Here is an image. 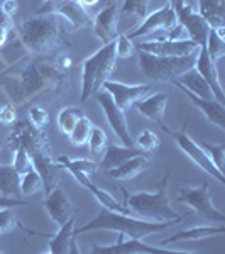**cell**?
<instances>
[{
  "label": "cell",
  "mask_w": 225,
  "mask_h": 254,
  "mask_svg": "<svg viewBox=\"0 0 225 254\" xmlns=\"http://www.w3.org/2000/svg\"><path fill=\"white\" fill-rule=\"evenodd\" d=\"M19 220L15 217L12 207H2L0 208V231L3 232H12L15 227H19Z\"/></svg>",
  "instance_id": "obj_37"
},
{
  "label": "cell",
  "mask_w": 225,
  "mask_h": 254,
  "mask_svg": "<svg viewBox=\"0 0 225 254\" xmlns=\"http://www.w3.org/2000/svg\"><path fill=\"white\" fill-rule=\"evenodd\" d=\"M12 166L17 170L19 175L26 173L27 170H31L32 168V161H31V156L29 153H27V149L24 146H17V149H15V156H14V163H12Z\"/></svg>",
  "instance_id": "obj_36"
},
{
  "label": "cell",
  "mask_w": 225,
  "mask_h": 254,
  "mask_svg": "<svg viewBox=\"0 0 225 254\" xmlns=\"http://www.w3.org/2000/svg\"><path fill=\"white\" fill-rule=\"evenodd\" d=\"M132 55H136L134 41L129 39L125 34H118L115 38V56L117 58H129Z\"/></svg>",
  "instance_id": "obj_35"
},
{
  "label": "cell",
  "mask_w": 225,
  "mask_h": 254,
  "mask_svg": "<svg viewBox=\"0 0 225 254\" xmlns=\"http://www.w3.org/2000/svg\"><path fill=\"white\" fill-rule=\"evenodd\" d=\"M0 234H2V231H0Z\"/></svg>",
  "instance_id": "obj_45"
},
{
  "label": "cell",
  "mask_w": 225,
  "mask_h": 254,
  "mask_svg": "<svg viewBox=\"0 0 225 254\" xmlns=\"http://www.w3.org/2000/svg\"><path fill=\"white\" fill-rule=\"evenodd\" d=\"M200 12L203 19L208 22L210 27L224 26V10H225V0H198Z\"/></svg>",
  "instance_id": "obj_27"
},
{
  "label": "cell",
  "mask_w": 225,
  "mask_h": 254,
  "mask_svg": "<svg viewBox=\"0 0 225 254\" xmlns=\"http://www.w3.org/2000/svg\"><path fill=\"white\" fill-rule=\"evenodd\" d=\"M174 12H176L178 24L183 27V31H186L188 39L196 43L198 46H205L207 34L210 31V26L202 15L196 10L191 9L188 3H183L181 0H176L173 3Z\"/></svg>",
  "instance_id": "obj_10"
},
{
  "label": "cell",
  "mask_w": 225,
  "mask_h": 254,
  "mask_svg": "<svg viewBox=\"0 0 225 254\" xmlns=\"http://www.w3.org/2000/svg\"><path fill=\"white\" fill-rule=\"evenodd\" d=\"M147 166H149V159L144 154H137V156L129 158L127 161L112 168V170L105 171V173L113 180H132L137 175H141Z\"/></svg>",
  "instance_id": "obj_24"
},
{
  "label": "cell",
  "mask_w": 225,
  "mask_h": 254,
  "mask_svg": "<svg viewBox=\"0 0 225 254\" xmlns=\"http://www.w3.org/2000/svg\"><path fill=\"white\" fill-rule=\"evenodd\" d=\"M75 220H76V214L71 215L66 222L59 225V231L56 232L55 236H51L48 253H51V254H68L69 253L71 241L75 239V236H73V231H75Z\"/></svg>",
  "instance_id": "obj_25"
},
{
  "label": "cell",
  "mask_w": 225,
  "mask_h": 254,
  "mask_svg": "<svg viewBox=\"0 0 225 254\" xmlns=\"http://www.w3.org/2000/svg\"><path fill=\"white\" fill-rule=\"evenodd\" d=\"M124 207L129 210V214L139 219L153 220V222L181 220V217L171 208L169 198H168V175L163 178L156 191H137V193L127 195Z\"/></svg>",
  "instance_id": "obj_2"
},
{
  "label": "cell",
  "mask_w": 225,
  "mask_h": 254,
  "mask_svg": "<svg viewBox=\"0 0 225 254\" xmlns=\"http://www.w3.org/2000/svg\"><path fill=\"white\" fill-rule=\"evenodd\" d=\"M100 56H102V49H98L92 56H88L83 61V64H81V102H87L90 95H93Z\"/></svg>",
  "instance_id": "obj_22"
},
{
  "label": "cell",
  "mask_w": 225,
  "mask_h": 254,
  "mask_svg": "<svg viewBox=\"0 0 225 254\" xmlns=\"http://www.w3.org/2000/svg\"><path fill=\"white\" fill-rule=\"evenodd\" d=\"M17 121V112H15V109L12 107V105H3L2 109H0V122L2 124H14V122Z\"/></svg>",
  "instance_id": "obj_41"
},
{
  "label": "cell",
  "mask_w": 225,
  "mask_h": 254,
  "mask_svg": "<svg viewBox=\"0 0 225 254\" xmlns=\"http://www.w3.org/2000/svg\"><path fill=\"white\" fill-rule=\"evenodd\" d=\"M178 220H166V222H153V220L139 219V217L127 214V212H117L110 210L107 207H102L98 210V214L90 220L88 224H85L83 227L75 229L73 236L78 237L80 234L92 231H110L117 232L125 237H136V239H142V237L149 234H156L165 229L171 227L173 224H176Z\"/></svg>",
  "instance_id": "obj_1"
},
{
  "label": "cell",
  "mask_w": 225,
  "mask_h": 254,
  "mask_svg": "<svg viewBox=\"0 0 225 254\" xmlns=\"http://www.w3.org/2000/svg\"><path fill=\"white\" fill-rule=\"evenodd\" d=\"M83 110L76 109V107H64L58 114V127L63 130L66 136H69V132L73 130V127L76 126V122L83 117Z\"/></svg>",
  "instance_id": "obj_29"
},
{
  "label": "cell",
  "mask_w": 225,
  "mask_h": 254,
  "mask_svg": "<svg viewBox=\"0 0 225 254\" xmlns=\"http://www.w3.org/2000/svg\"><path fill=\"white\" fill-rule=\"evenodd\" d=\"M53 14L59 15V17H64L71 24L75 29H80V27H85L88 24H92V19L87 14L83 5H80L76 0H61V2L56 5V9Z\"/></svg>",
  "instance_id": "obj_19"
},
{
  "label": "cell",
  "mask_w": 225,
  "mask_h": 254,
  "mask_svg": "<svg viewBox=\"0 0 225 254\" xmlns=\"http://www.w3.org/2000/svg\"><path fill=\"white\" fill-rule=\"evenodd\" d=\"M93 122L90 121L88 117H81L76 126L73 127V130L69 132V141L73 142L75 146H85L90 139V132H92Z\"/></svg>",
  "instance_id": "obj_31"
},
{
  "label": "cell",
  "mask_w": 225,
  "mask_h": 254,
  "mask_svg": "<svg viewBox=\"0 0 225 254\" xmlns=\"http://www.w3.org/2000/svg\"><path fill=\"white\" fill-rule=\"evenodd\" d=\"M224 232H225L224 224H219L217 227L215 225H198V227L179 231L178 234L165 239L159 246L174 244V243H179V241H200V239H207V237H212V236H220V234H224Z\"/></svg>",
  "instance_id": "obj_21"
},
{
  "label": "cell",
  "mask_w": 225,
  "mask_h": 254,
  "mask_svg": "<svg viewBox=\"0 0 225 254\" xmlns=\"http://www.w3.org/2000/svg\"><path fill=\"white\" fill-rule=\"evenodd\" d=\"M137 154H144L142 149H137L136 146L129 147V146H117V144H107L105 147V154L104 159H102V165L100 168L104 171H109L112 168H115L118 165H122L124 161H127L129 158L137 156Z\"/></svg>",
  "instance_id": "obj_23"
},
{
  "label": "cell",
  "mask_w": 225,
  "mask_h": 254,
  "mask_svg": "<svg viewBox=\"0 0 225 254\" xmlns=\"http://www.w3.org/2000/svg\"><path fill=\"white\" fill-rule=\"evenodd\" d=\"M58 166L59 168H64V170H66L69 175H73V178H75L81 187H85L87 190L92 191L93 196H95V198L98 200V203H100L102 207H107V208H110V210H117V212H127V214H129L127 208H125L124 205H120V203H118L117 200L109 193V191H105V190H102V188H98L95 183H93L92 180H90L88 175L81 173V171H78L76 168H73L71 165H68V163L61 161V159H58Z\"/></svg>",
  "instance_id": "obj_14"
},
{
  "label": "cell",
  "mask_w": 225,
  "mask_h": 254,
  "mask_svg": "<svg viewBox=\"0 0 225 254\" xmlns=\"http://www.w3.org/2000/svg\"><path fill=\"white\" fill-rule=\"evenodd\" d=\"M136 53L139 55V66L142 73L149 80L161 81V83H173L174 80H178L183 73L195 66V60L198 55L195 53L188 56H156L144 51Z\"/></svg>",
  "instance_id": "obj_4"
},
{
  "label": "cell",
  "mask_w": 225,
  "mask_h": 254,
  "mask_svg": "<svg viewBox=\"0 0 225 254\" xmlns=\"http://www.w3.org/2000/svg\"><path fill=\"white\" fill-rule=\"evenodd\" d=\"M178 202L186 203L188 207L193 208L196 214L202 215L203 219L212 220V222L217 224L225 222V215L212 202L210 190H208L207 183H202L200 187L193 188H181L178 195Z\"/></svg>",
  "instance_id": "obj_6"
},
{
  "label": "cell",
  "mask_w": 225,
  "mask_h": 254,
  "mask_svg": "<svg viewBox=\"0 0 225 254\" xmlns=\"http://www.w3.org/2000/svg\"><path fill=\"white\" fill-rule=\"evenodd\" d=\"M134 144H137L139 149H142V151H156L159 144H161V141H159V137L153 130L144 129L139 132V136L136 139H134Z\"/></svg>",
  "instance_id": "obj_33"
},
{
  "label": "cell",
  "mask_w": 225,
  "mask_h": 254,
  "mask_svg": "<svg viewBox=\"0 0 225 254\" xmlns=\"http://www.w3.org/2000/svg\"><path fill=\"white\" fill-rule=\"evenodd\" d=\"M225 27L219 26V27H210L207 34V41H205V51L208 53L212 60L219 61L222 56L225 55V34H224Z\"/></svg>",
  "instance_id": "obj_28"
},
{
  "label": "cell",
  "mask_w": 225,
  "mask_h": 254,
  "mask_svg": "<svg viewBox=\"0 0 225 254\" xmlns=\"http://www.w3.org/2000/svg\"><path fill=\"white\" fill-rule=\"evenodd\" d=\"M147 2L149 0H124V5H122V14L125 15H137V17H146L147 10Z\"/></svg>",
  "instance_id": "obj_38"
},
{
  "label": "cell",
  "mask_w": 225,
  "mask_h": 254,
  "mask_svg": "<svg viewBox=\"0 0 225 254\" xmlns=\"http://www.w3.org/2000/svg\"><path fill=\"white\" fill-rule=\"evenodd\" d=\"M29 117H31V122L36 127H43L48 122V112L43 107H38V105H34V107L29 110Z\"/></svg>",
  "instance_id": "obj_40"
},
{
  "label": "cell",
  "mask_w": 225,
  "mask_h": 254,
  "mask_svg": "<svg viewBox=\"0 0 225 254\" xmlns=\"http://www.w3.org/2000/svg\"><path fill=\"white\" fill-rule=\"evenodd\" d=\"M173 85L188 90V92H191L196 97L215 98L214 92H212V88H210V85H208L207 81L203 80V76L200 75V73L196 71L195 68H191V69H188L186 73H183V75L179 76L178 80L173 81Z\"/></svg>",
  "instance_id": "obj_20"
},
{
  "label": "cell",
  "mask_w": 225,
  "mask_h": 254,
  "mask_svg": "<svg viewBox=\"0 0 225 254\" xmlns=\"http://www.w3.org/2000/svg\"><path fill=\"white\" fill-rule=\"evenodd\" d=\"M168 104V95L166 93H154L149 97H142L141 100H137L134 104V107L137 109V112L142 117L149 119L151 122L156 124H165V109Z\"/></svg>",
  "instance_id": "obj_17"
},
{
  "label": "cell",
  "mask_w": 225,
  "mask_h": 254,
  "mask_svg": "<svg viewBox=\"0 0 225 254\" xmlns=\"http://www.w3.org/2000/svg\"><path fill=\"white\" fill-rule=\"evenodd\" d=\"M136 51H144L156 56H188L198 53L196 43L190 39H161V41H137L134 43Z\"/></svg>",
  "instance_id": "obj_11"
},
{
  "label": "cell",
  "mask_w": 225,
  "mask_h": 254,
  "mask_svg": "<svg viewBox=\"0 0 225 254\" xmlns=\"http://www.w3.org/2000/svg\"><path fill=\"white\" fill-rule=\"evenodd\" d=\"M203 147V151L207 153V156L214 161V165L219 168L220 171H224V161H225V146L224 144H207L202 142L200 144Z\"/></svg>",
  "instance_id": "obj_34"
},
{
  "label": "cell",
  "mask_w": 225,
  "mask_h": 254,
  "mask_svg": "<svg viewBox=\"0 0 225 254\" xmlns=\"http://www.w3.org/2000/svg\"><path fill=\"white\" fill-rule=\"evenodd\" d=\"M93 254H195L190 251H174L166 249L165 246H151L142 239L136 237H125L118 234V241L110 246H93L90 249Z\"/></svg>",
  "instance_id": "obj_7"
},
{
  "label": "cell",
  "mask_w": 225,
  "mask_h": 254,
  "mask_svg": "<svg viewBox=\"0 0 225 254\" xmlns=\"http://www.w3.org/2000/svg\"><path fill=\"white\" fill-rule=\"evenodd\" d=\"M95 100L98 102V105L104 110L105 117L109 121V126L112 127V130L115 132V136L120 139V142L124 146H129V147H134V137L130 136L129 132V127H127V121H125V114L122 109H118L115 105V102L112 100V97L109 95L105 90H97L93 93Z\"/></svg>",
  "instance_id": "obj_9"
},
{
  "label": "cell",
  "mask_w": 225,
  "mask_h": 254,
  "mask_svg": "<svg viewBox=\"0 0 225 254\" xmlns=\"http://www.w3.org/2000/svg\"><path fill=\"white\" fill-rule=\"evenodd\" d=\"M186 129H188V124H185V127H183L179 132H169V130H168V132H169L171 136L174 137V141H176V144H178L179 149H181L183 153H185L186 156L190 158L196 166L202 168V170L205 171V173L210 175V176H214V178L219 183H225L224 171H220L219 168L214 165V161H212V159L207 156V153L203 151V147L200 146L198 142L193 141V139L188 136Z\"/></svg>",
  "instance_id": "obj_8"
},
{
  "label": "cell",
  "mask_w": 225,
  "mask_h": 254,
  "mask_svg": "<svg viewBox=\"0 0 225 254\" xmlns=\"http://www.w3.org/2000/svg\"><path fill=\"white\" fill-rule=\"evenodd\" d=\"M102 90L109 93L112 97V100L115 102L118 109H122L125 112L130 105H134L137 100H141L142 97H146L147 93L153 90V85L144 83V85H127L122 81H104L102 83Z\"/></svg>",
  "instance_id": "obj_12"
},
{
  "label": "cell",
  "mask_w": 225,
  "mask_h": 254,
  "mask_svg": "<svg viewBox=\"0 0 225 254\" xmlns=\"http://www.w3.org/2000/svg\"><path fill=\"white\" fill-rule=\"evenodd\" d=\"M117 3H109L105 9H102L93 20V32L98 39L104 41V44L112 43L117 38Z\"/></svg>",
  "instance_id": "obj_16"
},
{
  "label": "cell",
  "mask_w": 225,
  "mask_h": 254,
  "mask_svg": "<svg viewBox=\"0 0 225 254\" xmlns=\"http://www.w3.org/2000/svg\"><path fill=\"white\" fill-rule=\"evenodd\" d=\"M76 2H78L80 5H83V7H93V5H97L100 0H76Z\"/></svg>",
  "instance_id": "obj_44"
},
{
  "label": "cell",
  "mask_w": 225,
  "mask_h": 254,
  "mask_svg": "<svg viewBox=\"0 0 225 254\" xmlns=\"http://www.w3.org/2000/svg\"><path fill=\"white\" fill-rule=\"evenodd\" d=\"M58 159H61V161L68 163V165H71L73 168H76L78 171H81V173L85 175H93L97 171V163L90 161V159H71L68 156H59Z\"/></svg>",
  "instance_id": "obj_39"
},
{
  "label": "cell",
  "mask_w": 225,
  "mask_h": 254,
  "mask_svg": "<svg viewBox=\"0 0 225 254\" xmlns=\"http://www.w3.org/2000/svg\"><path fill=\"white\" fill-rule=\"evenodd\" d=\"M193 68L203 76V80L210 85V88H212V92H214L217 100L224 104L225 95H224L222 83H220V78H219V71H217V63L210 58V56H208V53L205 51V48H203V46L200 48L198 55H196Z\"/></svg>",
  "instance_id": "obj_15"
},
{
  "label": "cell",
  "mask_w": 225,
  "mask_h": 254,
  "mask_svg": "<svg viewBox=\"0 0 225 254\" xmlns=\"http://www.w3.org/2000/svg\"><path fill=\"white\" fill-rule=\"evenodd\" d=\"M61 22L56 14H38L20 26V38L26 48L38 55H46L58 46L61 39Z\"/></svg>",
  "instance_id": "obj_3"
},
{
  "label": "cell",
  "mask_w": 225,
  "mask_h": 254,
  "mask_svg": "<svg viewBox=\"0 0 225 254\" xmlns=\"http://www.w3.org/2000/svg\"><path fill=\"white\" fill-rule=\"evenodd\" d=\"M43 190V178L34 168L20 175V195H32Z\"/></svg>",
  "instance_id": "obj_30"
},
{
  "label": "cell",
  "mask_w": 225,
  "mask_h": 254,
  "mask_svg": "<svg viewBox=\"0 0 225 254\" xmlns=\"http://www.w3.org/2000/svg\"><path fill=\"white\" fill-rule=\"evenodd\" d=\"M183 27L178 24L176 12L171 2H166L161 9L147 14V17L142 20V24L134 31L125 32L129 39L139 38H151L153 41L161 39H183L181 34Z\"/></svg>",
  "instance_id": "obj_5"
},
{
  "label": "cell",
  "mask_w": 225,
  "mask_h": 254,
  "mask_svg": "<svg viewBox=\"0 0 225 254\" xmlns=\"http://www.w3.org/2000/svg\"><path fill=\"white\" fill-rule=\"evenodd\" d=\"M44 208H46L48 215L51 217L53 222L58 225L64 224L69 217L76 214V208L73 207L71 200H69L68 195L58 187H55L49 193H46Z\"/></svg>",
  "instance_id": "obj_13"
},
{
  "label": "cell",
  "mask_w": 225,
  "mask_h": 254,
  "mask_svg": "<svg viewBox=\"0 0 225 254\" xmlns=\"http://www.w3.org/2000/svg\"><path fill=\"white\" fill-rule=\"evenodd\" d=\"M178 88L181 90V92L185 93L191 102H193L196 107L202 110V114L212 122V124H215L217 127H220V129H225V107H224L222 102H219L217 98L196 97L185 88H181V87H178Z\"/></svg>",
  "instance_id": "obj_18"
},
{
  "label": "cell",
  "mask_w": 225,
  "mask_h": 254,
  "mask_svg": "<svg viewBox=\"0 0 225 254\" xmlns=\"http://www.w3.org/2000/svg\"><path fill=\"white\" fill-rule=\"evenodd\" d=\"M0 195L10 198L20 195V175L12 165H0Z\"/></svg>",
  "instance_id": "obj_26"
},
{
  "label": "cell",
  "mask_w": 225,
  "mask_h": 254,
  "mask_svg": "<svg viewBox=\"0 0 225 254\" xmlns=\"http://www.w3.org/2000/svg\"><path fill=\"white\" fill-rule=\"evenodd\" d=\"M0 254H2V251H0Z\"/></svg>",
  "instance_id": "obj_46"
},
{
  "label": "cell",
  "mask_w": 225,
  "mask_h": 254,
  "mask_svg": "<svg viewBox=\"0 0 225 254\" xmlns=\"http://www.w3.org/2000/svg\"><path fill=\"white\" fill-rule=\"evenodd\" d=\"M0 9L3 10V14L9 15V17H14V15L19 12V2H17V0H5Z\"/></svg>",
  "instance_id": "obj_42"
},
{
  "label": "cell",
  "mask_w": 225,
  "mask_h": 254,
  "mask_svg": "<svg viewBox=\"0 0 225 254\" xmlns=\"http://www.w3.org/2000/svg\"><path fill=\"white\" fill-rule=\"evenodd\" d=\"M87 144L90 146V151H92L93 154L104 153L105 147H107V144H109V139H107V134H105V130L102 129V127H98V126H93Z\"/></svg>",
  "instance_id": "obj_32"
},
{
  "label": "cell",
  "mask_w": 225,
  "mask_h": 254,
  "mask_svg": "<svg viewBox=\"0 0 225 254\" xmlns=\"http://www.w3.org/2000/svg\"><path fill=\"white\" fill-rule=\"evenodd\" d=\"M7 36H9V29H7V27H3V26H0V48L5 44Z\"/></svg>",
  "instance_id": "obj_43"
}]
</instances>
